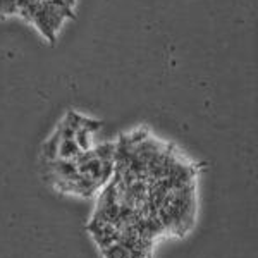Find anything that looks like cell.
Wrapping results in <instances>:
<instances>
[{
    "mask_svg": "<svg viewBox=\"0 0 258 258\" xmlns=\"http://www.w3.org/2000/svg\"><path fill=\"white\" fill-rule=\"evenodd\" d=\"M105 258H147V255L129 248L124 243H110L107 246L100 248Z\"/></svg>",
    "mask_w": 258,
    "mask_h": 258,
    "instance_id": "cell-3",
    "label": "cell"
},
{
    "mask_svg": "<svg viewBox=\"0 0 258 258\" xmlns=\"http://www.w3.org/2000/svg\"><path fill=\"white\" fill-rule=\"evenodd\" d=\"M47 179L62 193L91 197L114 176L115 143H98L74 160L45 162Z\"/></svg>",
    "mask_w": 258,
    "mask_h": 258,
    "instance_id": "cell-1",
    "label": "cell"
},
{
    "mask_svg": "<svg viewBox=\"0 0 258 258\" xmlns=\"http://www.w3.org/2000/svg\"><path fill=\"white\" fill-rule=\"evenodd\" d=\"M102 129L98 120L88 119L76 112H68L55 133L45 141V162L74 160L85 152H90L98 145L97 135Z\"/></svg>",
    "mask_w": 258,
    "mask_h": 258,
    "instance_id": "cell-2",
    "label": "cell"
}]
</instances>
